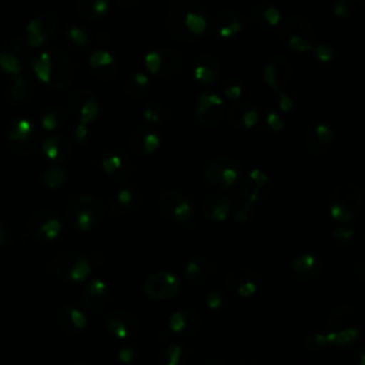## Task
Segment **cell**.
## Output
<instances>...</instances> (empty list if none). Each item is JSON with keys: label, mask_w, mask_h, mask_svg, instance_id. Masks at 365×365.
<instances>
[{"label": "cell", "mask_w": 365, "mask_h": 365, "mask_svg": "<svg viewBox=\"0 0 365 365\" xmlns=\"http://www.w3.org/2000/svg\"><path fill=\"white\" fill-rule=\"evenodd\" d=\"M204 177L207 182L217 190H230L241 177V165L231 157L218 155L207 163L204 167Z\"/></svg>", "instance_id": "ba28073f"}, {"label": "cell", "mask_w": 365, "mask_h": 365, "mask_svg": "<svg viewBox=\"0 0 365 365\" xmlns=\"http://www.w3.org/2000/svg\"><path fill=\"white\" fill-rule=\"evenodd\" d=\"M328 346V339H327V334L318 332V331H312L307 335L305 338V348L311 352H319L324 348Z\"/></svg>", "instance_id": "c3c4849f"}, {"label": "cell", "mask_w": 365, "mask_h": 365, "mask_svg": "<svg viewBox=\"0 0 365 365\" xmlns=\"http://www.w3.org/2000/svg\"><path fill=\"white\" fill-rule=\"evenodd\" d=\"M150 88V77L143 71H135L124 81V91L131 98H141Z\"/></svg>", "instance_id": "f35d334b"}, {"label": "cell", "mask_w": 365, "mask_h": 365, "mask_svg": "<svg viewBox=\"0 0 365 365\" xmlns=\"http://www.w3.org/2000/svg\"><path fill=\"white\" fill-rule=\"evenodd\" d=\"M144 66L151 76L158 78H167L174 76L180 70L181 57L173 48L160 47L145 54Z\"/></svg>", "instance_id": "7c38bea8"}, {"label": "cell", "mask_w": 365, "mask_h": 365, "mask_svg": "<svg viewBox=\"0 0 365 365\" xmlns=\"http://www.w3.org/2000/svg\"><path fill=\"white\" fill-rule=\"evenodd\" d=\"M33 96V86L30 78L24 74H16L13 76L9 87H7V97L17 104L27 103Z\"/></svg>", "instance_id": "d590c367"}, {"label": "cell", "mask_w": 365, "mask_h": 365, "mask_svg": "<svg viewBox=\"0 0 365 365\" xmlns=\"http://www.w3.org/2000/svg\"><path fill=\"white\" fill-rule=\"evenodd\" d=\"M29 232L40 242H54L63 234V221L51 208H37L27 218Z\"/></svg>", "instance_id": "9c48e42d"}, {"label": "cell", "mask_w": 365, "mask_h": 365, "mask_svg": "<svg viewBox=\"0 0 365 365\" xmlns=\"http://www.w3.org/2000/svg\"><path fill=\"white\" fill-rule=\"evenodd\" d=\"M224 285L235 297L250 298L257 292L259 287V278L254 271L248 268H235L225 274Z\"/></svg>", "instance_id": "d6986e66"}, {"label": "cell", "mask_w": 365, "mask_h": 365, "mask_svg": "<svg viewBox=\"0 0 365 365\" xmlns=\"http://www.w3.org/2000/svg\"><path fill=\"white\" fill-rule=\"evenodd\" d=\"M232 210V200L222 192H211L202 200V214L207 220L222 222Z\"/></svg>", "instance_id": "f546056e"}, {"label": "cell", "mask_w": 365, "mask_h": 365, "mask_svg": "<svg viewBox=\"0 0 365 365\" xmlns=\"http://www.w3.org/2000/svg\"><path fill=\"white\" fill-rule=\"evenodd\" d=\"M70 110L78 123L90 124L100 113V101L91 90L80 88L70 96Z\"/></svg>", "instance_id": "e0dca14e"}, {"label": "cell", "mask_w": 365, "mask_h": 365, "mask_svg": "<svg viewBox=\"0 0 365 365\" xmlns=\"http://www.w3.org/2000/svg\"><path fill=\"white\" fill-rule=\"evenodd\" d=\"M67 170L58 164L50 165L41 174V184L48 190H57L64 185L67 180Z\"/></svg>", "instance_id": "ee69618b"}, {"label": "cell", "mask_w": 365, "mask_h": 365, "mask_svg": "<svg viewBox=\"0 0 365 365\" xmlns=\"http://www.w3.org/2000/svg\"><path fill=\"white\" fill-rule=\"evenodd\" d=\"M188 359V352L178 344L167 345L158 355L157 362L161 365H184Z\"/></svg>", "instance_id": "b9f144b4"}, {"label": "cell", "mask_w": 365, "mask_h": 365, "mask_svg": "<svg viewBox=\"0 0 365 365\" xmlns=\"http://www.w3.org/2000/svg\"><path fill=\"white\" fill-rule=\"evenodd\" d=\"M165 26L177 41H195L208 29V11L198 0H170Z\"/></svg>", "instance_id": "6da1fadb"}, {"label": "cell", "mask_w": 365, "mask_h": 365, "mask_svg": "<svg viewBox=\"0 0 365 365\" xmlns=\"http://www.w3.org/2000/svg\"><path fill=\"white\" fill-rule=\"evenodd\" d=\"M66 124V113L58 106H51L46 108L40 117V125L46 131H56Z\"/></svg>", "instance_id": "7bdbcfd3"}, {"label": "cell", "mask_w": 365, "mask_h": 365, "mask_svg": "<svg viewBox=\"0 0 365 365\" xmlns=\"http://www.w3.org/2000/svg\"><path fill=\"white\" fill-rule=\"evenodd\" d=\"M64 215L74 230L90 231L101 222L104 208L97 197L91 194H80L67 202Z\"/></svg>", "instance_id": "3957f363"}, {"label": "cell", "mask_w": 365, "mask_h": 365, "mask_svg": "<svg viewBox=\"0 0 365 365\" xmlns=\"http://www.w3.org/2000/svg\"><path fill=\"white\" fill-rule=\"evenodd\" d=\"M355 237V231L352 227L349 225H345L342 222H339V225L334 227L329 232V238H331V242L336 247H345L348 245Z\"/></svg>", "instance_id": "7dc6e473"}, {"label": "cell", "mask_w": 365, "mask_h": 365, "mask_svg": "<svg viewBox=\"0 0 365 365\" xmlns=\"http://www.w3.org/2000/svg\"><path fill=\"white\" fill-rule=\"evenodd\" d=\"M91 135V130L88 127V124H84V123H78L76 124V127L73 128V140L76 144L78 145H84L90 141V137Z\"/></svg>", "instance_id": "db71d44e"}, {"label": "cell", "mask_w": 365, "mask_h": 365, "mask_svg": "<svg viewBox=\"0 0 365 365\" xmlns=\"http://www.w3.org/2000/svg\"><path fill=\"white\" fill-rule=\"evenodd\" d=\"M311 51H314V56L317 58V61L322 63V64H327L329 61H332L334 58V50L331 46L328 44H314V47L311 48Z\"/></svg>", "instance_id": "f5cc1de1"}, {"label": "cell", "mask_w": 365, "mask_h": 365, "mask_svg": "<svg viewBox=\"0 0 365 365\" xmlns=\"http://www.w3.org/2000/svg\"><path fill=\"white\" fill-rule=\"evenodd\" d=\"M225 295L221 291H210L205 297V304L211 311H221L225 307Z\"/></svg>", "instance_id": "816d5d0a"}, {"label": "cell", "mask_w": 365, "mask_h": 365, "mask_svg": "<svg viewBox=\"0 0 365 365\" xmlns=\"http://www.w3.org/2000/svg\"><path fill=\"white\" fill-rule=\"evenodd\" d=\"M242 14L237 10L227 9L218 13L214 20V30L220 38H231L237 36L242 29Z\"/></svg>", "instance_id": "d6a6232c"}, {"label": "cell", "mask_w": 365, "mask_h": 365, "mask_svg": "<svg viewBox=\"0 0 365 365\" xmlns=\"http://www.w3.org/2000/svg\"><path fill=\"white\" fill-rule=\"evenodd\" d=\"M121 9H133L140 4L141 0H115Z\"/></svg>", "instance_id": "94428289"}, {"label": "cell", "mask_w": 365, "mask_h": 365, "mask_svg": "<svg viewBox=\"0 0 365 365\" xmlns=\"http://www.w3.org/2000/svg\"><path fill=\"white\" fill-rule=\"evenodd\" d=\"M227 120L232 128L248 130L259 121V113L250 101H235L227 111Z\"/></svg>", "instance_id": "4316f807"}, {"label": "cell", "mask_w": 365, "mask_h": 365, "mask_svg": "<svg viewBox=\"0 0 365 365\" xmlns=\"http://www.w3.org/2000/svg\"><path fill=\"white\" fill-rule=\"evenodd\" d=\"M282 44L294 53H307L315 44V31L309 20L301 16L288 17L279 29Z\"/></svg>", "instance_id": "8992f818"}, {"label": "cell", "mask_w": 365, "mask_h": 365, "mask_svg": "<svg viewBox=\"0 0 365 365\" xmlns=\"http://www.w3.org/2000/svg\"><path fill=\"white\" fill-rule=\"evenodd\" d=\"M264 124H265V128L269 130L271 133H279L285 127L284 118L278 113H275V111H267L265 113Z\"/></svg>", "instance_id": "f907efd6"}, {"label": "cell", "mask_w": 365, "mask_h": 365, "mask_svg": "<svg viewBox=\"0 0 365 365\" xmlns=\"http://www.w3.org/2000/svg\"><path fill=\"white\" fill-rule=\"evenodd\" d=\"M53 274L64 282L78 284L88 278L91 262L80 252L66 250L58 252L51 261Z\"/></svg>", "instance_id": "52a82bcc"}, {"label": "cell", "mask_w": 365, "mask_h": 365, "mask_svg": "<svg viewBox=\"0 0 365 365\" xmlns=\"http://www.w3.org/2000/svg\"><path fill=\"white\" fill-rule=\"evenodd\" d=\"M36 77L53 90L67 88L74 78V64L60 48H46L30 61Z\"/></svg>", "instance_id": "7a4b0ae2"}, {"label": "cell", "mask_w": 365, "mask_h": 365, "mask_svg": "<svg viewBox=\"0 0 365 365\" xmlns=\"http://www.w3.org/2000/svg\"><path fill=\"white\" fill-rule=\"evenodd\" d=\"M225 114L224 101L220 96L204 91L197 96L194 104L195 120L205 128L217 127Z\"/></svg>", "instance_id": "5bb4252c"}, {"label": "cell", "mask_w": 365, "mask_h": 365, "mask_svg": "<svg viewBox=\"0 0 365 365\" xmlns=\"http://www.w3.org/2000/svg\"><path fill=\"white\" fill-rule=\"evenodd\" d=\"M143 118L151 127H161L165 121V110L157 101H148L143 108Z\"/></svg>", "instance_id": "bcb514c9"}, {"label": "cell", "mask_w": 365, "mask_h": 365, "mask_svg": "<svg viewBox=\"0 0 365 365\" xmlns=\"http://www.w3.org/2000/svg\"><path fill=\"white\" fill-rule=\"evenodd\" d=\"M292 78V64L281 54L272 56L262 68V80L274 91H282Z\"/></svg>", "instance_id": "9a60e30c"}, {"label": "cell", "mask_w": 365, "mask_h": 365, "mask_svg": "<svg viewBox=\"0 0 365 365\" xmlns=\"http://www.w3.org/2000/svg\"><path fill=\"white\" fill-rule=\"evenodd\" d=\"M351 327H361L359 325V315L351 305H338L329 314L327 331H338Z\"/></svg>", "instance_id": "e575fe53"}, {"label": "cell", "mask_w": 365, "mask_h": 365, "mask_svg": "<svg viewBox=\"0 0 365 365\" xmlns=\"http://www.w3.org/2000/svg\"><path fill=\"white\" fill-rule=\"evenodd\" d=\"M58 31V20L50 13H41L33 17L26 26L24 40L29 47L38 48L51 41Z\"/></svg>", "instance_id": "4fadbf2b"}, {"label": "cell", "mask_w": 365, "mask_h": 365, "mask_svg": "<svg viewBox=\"0 0 365 365\" xmlns=\"http://www.w3.org/2000/svg\"><path fill=\"white\" fill-rule=\"evenodd\" d=\"M255 20L262 29L272 30L281 23V11L272 3H259L255 7Z\"/></svg>", "instance_id": "74e56055"}, {"label": "cell", "mask_w": 365, "mask_h": 365, "mask_svg": "<svg viewBox=\"0 0 365 365\" xmlns=\"http://www.w3.org/2000/svg\"><path fill=\"white\" fill-rule=\"evenodd\" d=\"M143 202V192L138 187L125 184L121 185L108 200L113 217H124L134 212Z\"/></svg>", "instance_id": "ffe728a7"}, {"label": "cell", "mask_w": 365, "mask_h": 365, "mask_svg": "<svg viewBox=\"0 0 365 365\" xmlns=\"http://www.w3.org/2000/svg\"><path fill=\"white\" fill-rule=\"evenodd\" d=\"M332 141H334V130L325 121H314L305 130L304 144H305V148L314 155L327 153Z\"/></svg>", "instance_id": "44dd1931"}, {"label": "cell", "mask_w": 365, "mask_h": 365, "mask_svg": "<svg viewBox=\"0 0 365 365\" xmlns=\"http://www.w3.org/2000/svg\"><path fill=\"white\" fill-rule=\"evenodd\" d=\"M221 74V66L220 61L208 54V53H200L192 64V76L194 80L201 86H212L220 80Z\"/></svg>", "instance_id": "484cf974"}, {"label": "cell", "mask_w": 365, "mask_h": 365, "mask_svg": "<svg viewBox=\"0 0 365 365\" xmlns=\"http://www.w3.org/2000/svg\"><path fill=\"white\" fill-rule=\"evenodd\" d=\"M322 271V259L312 252L297 255L289 265V274L294 279L305 282L318 277Z\"/></svg>", "instance_id": "d4e9b609"}, {"label": "cell", "mask_w": 365, "mask_h": 365, "mask_svg": "<svg viewBox=\"0 0 365 365\" xmlns=\"http://www.w3.org/2000/svg\"><path fill=\"white\" fill-rule=\"evenodd\" d=\"M242 192L252 204L265 201L271 192L269 177L259 168L250 170L242 181Z\"/></svg>", "instance_id": "7402d4cb"}, {"label": "cell", "mask_w": 365, "mask_h": 365, "mask_svg": "<svg viewBox=\"0 0 365 365\" xmlns=\"http://www.w3.org/2000/svg\"><path fill=\"white\" fill-rule=\"evenodd\" d=\"M107 332L117 341L133 339L138 332L137 318L125 309H114L104 318Z\"/></svg>", "instance_id": "2e32d148"}, {"label": "cell", "mask_w": 365, "mask_h": 365, "mask_svg": "<svg viewBox=\"0 0 365 365\" xmlns=\"http://www.w3.org/2000/svg\"><path fill=\"white\" fill-rule=\"evenodd\" d=\"M6 143L13 154L30 155L40 144V128L29 117H14L6 127Z\"/></svg>", "instance_id": "5b68a950"}, {"label": "cell", "mask_w": 365, "mask_h": 365, "mask_svg": "<svg viewBox=\"0 0 365 365\" xmlns=\"http://www.w3.org/2000/svg\"><path fill=\"white\" fill-rule=\"evenodd\" d=\"M201 327V318L195 309L181 308L170 315L168 328L173 334L182 336H192Z\"/></svg>", "instance_id": "83f0119b"}, {"label": "cell", "mask_w": 365, "mask_h": 365, "mask_svg": "<svg viewBox=\"0 0 365 365\" xmlns=\"http://www.w3.org/2000/svg\"><path fill=\"white\" fill-rule=\"evenodd\" d=\"M354 11V6L349 0H336L332 7V13L336 19H349Z\"/></svg>", "instance_id": "11a10c76"}, {"label": "cell", "mask_w": 365, "mask_h": 365, "mask_svg": "<svg viewBox=\"0 0 365 365\" xmlns=\"http://www.w3.org/2000/svg\"><path fill=\"white\" fill-rule=\"evenodd\" d=\"M161 144V135L155 127L145 125L137 128L128 138V147L138 155H148L158 150Z\"/></svg>", "instance_id": "cb8c5ba5"}, {"label": "cell", "mask_w": 365, "mask_h": 365, "mask_svg": "<svg viewBox=\"0 0 365 365\" xmlns=\"http://www.w3.org/2000/svg\"><path fill=\"white\" fill-rule=\"evenodd\" d=\"M181 279L171 271H157L144 281V294L153 301H165L178 295Z\"/></svg>", "instance_id": "8fae6325"}, {"label": "cell", "mask_w": 365, "mask_h": 365, "mask_svg": "<svg viewBox=\"0 0 365 365\" xmlns=\"http://www.w3.org/2000/svg\"><path fill=\"white\" fill-rule=\"evenodd\" d=\"M278 96H279V100H278V106L281 108L282 113H289L294 110L295 107V101L291 96H288L287 93L284 91H278Z\"/></svg>", "instance_id": "680465c9"}, {"label": "cell", "mask_w": 365, "mask_h": 365, "mask_svg": "<svg viewBox=\"0 0 365 365\" xmlns=\"http://www.w3.org/2000/svg\"><path fill=\"white\" fill-rule=\"evenodd\" d=\"M364 195L359 187L352 182L338 185L329 195V215L342 224L354 221L362 211Z\"/></svg>", "instance_id": "277c9868"}, {"label": "cell", "mask_w": 365, "mask_h": 365, "mask_svg": "<svg viewBox=\"0 0 365 365\" xmlns=\"http://www.w3.org/2000/svg\"><path fill=\"white\" fill-rule=\"evenodd\" d=\"M108 297H110L108 287L100 278L90 279L81 291V301L84 307L91 312L101 311L107 305Z\"/></svg>", "instance_id": "f1b7e54d"}, {"label": "cell", "mask_w": 365, "mask_h": 365, "mask_svg": "<svg viewBox=\"0 0 365 365\" xmlns=\"http://www.w3.org/2000/svg\"><path fill=\"white\" fill-rule=\"evenodd\" d=\"M158 207L163 215L173 222L190 221L194 211L191 198L177 188L164 190L158 197Z\"/></svg>", "instance_id": "30bf717a"}, {"label": "cell", "mask_w": 365, "mask_h": 365, "mask_svg": "<svg viewBox=\"0 0 365 365\" xmlns=\"http://www.w3.org/2000/svg\"><path fill=\"white\" fill-rule=\"evenodd\" d=\"M222 94L228 98V100H238L242 94V84L238 78L232 77V78H228L224 86H222Z\"/></svg>", "instance_id": "681fc988"}, {"label": "cell", "mask_w": 365, "mask_h": 365, "mask_svg": "<svg viewBox=\"0 0 365 365\" xmlns=\"http://www.w3.org/2000/svg\"><path fill=\"white\" fill-rule=\"evenodd\" d=\"M100 167L103 173L113 181H124L128 178L133 170L131 158L127 153L118 148H110L100 157Z\"/></svg>", "instance_id": "ac0fdd59"}, {"label": "cell", "mask_w": 365, "mask_h": 365, "mask_svg": "<svg viewBox=\"0 0 365 365\" xmlns=\"http://www.w3.org/2000/svg\"><path fill=\"white\" fill-rule=\"evenodd\" d=\"M254 217V204L251 201H245V204H242L237 211H235V220L238 222L247 224L252 220Z\"/></svg>", "instance_id": "6f0895ef"}, {"label": "cell", "mask_w": 365, "mask_h": 365, "mask_svg": "<svg viewBox=\"0 0 365 365\" xmlns=\"http://www.w3.org/2000/svg\"><path fill=\"white\" fill-rule=\"evenodd\" d=\"M57 324L68 335H78L87 327V317L74 305H63L57 311Z\"/></svg>", "instance_id": "4dcf8cb0"}, {"label": "cell", "mask_w": 365, "mask_h": 365, "mask_svg": "<svg viewBox=\"0 0 365 365\" xmlns=\"http://www.w3.org/2000/svg\"><path fill=\"white\" fill-rule=\"evenodd\" d=\"M0 70L6 74L16 76L23 73L21 61L19 58V54H16V50L3 48L0 50Z\"/></svg>", "instance_id": "f6af8a7d"}, {"label": "cell", "mask_w": 365, "mask_h": 365, "mask_svg": "<svg viewBox=\"0 0 365 365\" xmlns=\"http://www.w3.org/2000/svg\"><path fill=\"white\" fill-rule=\"evenodd\" d=\"M361 338V327H351L338 331H328L327 339L331 346H348Z\"/></svg>", "instance_id": "60d3db41"}, {"label": "cell", "mask_w": 365, "mask_h": 365, "mask_svg": "<svg viewBox=\"0 0 365 365\" xmlns=\"http://www.w3.org/2000/svg\"><path fill=\"white\" fill-rule=\"evenodd\" d=\"M137 356H138V349L134 345H124L117 352V358L121 364H131L137 359Z\"/></svg>", "instance_id": "9f6ffc18"}, {"label": "cell", "mask_w": 365, "mask_h": 365, "mask_svg": "<svg viewBox=\"0 0 365 365\" xmlns=\"http://www.w3.org/2000/svg\"><path fill=\"white\" fill-rule=\"evenodd\" d=\"M40 151L51 163H64L71 154L68 140L60 134H51L40 143Z\"/></svg>", "instance_id": "1f68e13d"}, {"label": "cell", "mask_w": 365, "mask_h": 365, "mask_svg": "<svg viewBox=\"0 0 365 365\" xmlns=\"http://www.w3.org/2000/svg\"><path fill=\"white\" fill-rule=\"evenodd\" d=\"M88 67L91 74L101 81L113 80L118 71L115 56L106 48H96L90 54Z\"/></svg>", "instance_id": "603a6c76"}, {"label": "cell", "mask_w": 365, "mask_h": 365, "mask_svg": "<svg viewBox=\"0 0 365 365\" xmlns=\"http://www.w3.org/2000/svg\"><path fill=\"white\" fill-rule=\"evenodd\" d=\"M7 240H9L7 225L0 220V248H3L7 244Z\"/></svg>", "instance_id": "91938a15"}, {"label": "cell", "mask_w": 365, "mask_h": 365, "mask_svg": "<svg viewBox=\"0 0 365 365\" xmlns=\"http://www.w3.org/2000/svg\"><path fill=\"white\" fill-rule=\"evenodd\" d=\"M111 0H77V13L90 21H97L103 19L110 9Z\"/></svg>", "instance_id": "8d00e7d4"}, {"label": "cell", "mask_w": 365, "mask_h": 365, "mask_svg": "<svg viewBox=\"0 0 365 365\" xmlns=\"http://www.w3.org/2000/svg\"><path fill=\"white\" fill-rule=\"evenodd\" d=\"M355 1H356L359 6H364V4H365V0H355Z\"/></svg>", "instance_id": "6125c7cd"}, {"label": "cell", "mask_w": 365, "mask_h": 365, "mask_svg": "<svg viewBox=\"0 0 365 365\" xmlns=\"http://www.w3.org/2000/svg\"><path fill=\"white\" fill-rule=\"evenodd\" d=\"M210 272V261L202 255H194L182 267V279L190 285H198L208 278Z\"/></svg>", "instance_id": "836d02e7"}, {"label": "cell", "mask_w": 365, "mask_h": 365, "mask_svg": "<svg viewBox=\"0 0 365 365\" xmlns=\"http://www.w3.org/2000/svg\"><path fill=\"white\" fill-rule=\"evenodd\" d=\"M66 40L76 50H87L93 41L90 31L86 27L78 26V24L67 26Z\"/></svg>", "instance_id": "ab89813d"}]
</instances>
